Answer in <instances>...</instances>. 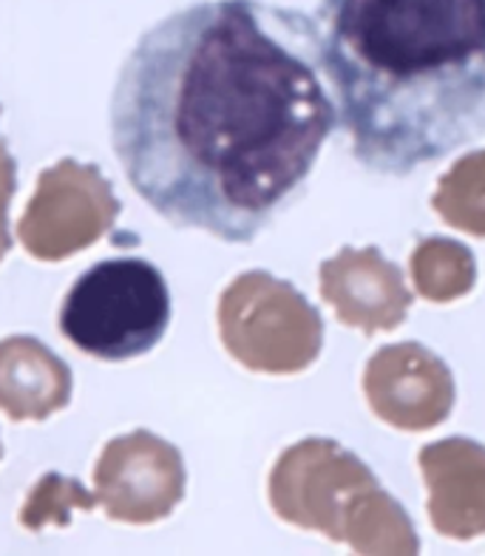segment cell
Returning a JSON list of instances; mask_svg holds the SVG:
<instances>
[{"label":"cell","instance_id":"1","mask_svg":"<svg viewBox=\"0 0 485 556\" xmlns=\"http://www.w3.org/2000/svg\"><path fill=\"white\" fill-rule=\"evenodd\" d=\"M339 128L316 17L199 0L145 31L111 94V148L151 211L247 244L307 188Z\"/></svg>","mask_w":485,"mask_h":556},{"label":"cell","instance_id":"2","mask_svg":"<svg viewBox=\"0 0 485 556\" xmlns=\"http://www.w3.org/2000/svg\"><path fill=\"white\" fill-rule=\"evenodd\" d=\"M321 63L355 160L409 176L485 134V0H321Z\"/></svg>","mask_w":485,"mask_h":556},{"label":"cell","instance_id":"3","mask_svg":"<svg viewBox=\"0 0 485 556\" xmlns=\"http://www.w3.org/2000/svg\"><path fill=\"white\" fill-rule=\"evenodd\" d=\"M170 324V290L156 264L117 256L94 264L68 290L60 332L91 358L123 364L159 344Z\"/></svg>","mask_w":485,"mask_h":556}]
</instances>
